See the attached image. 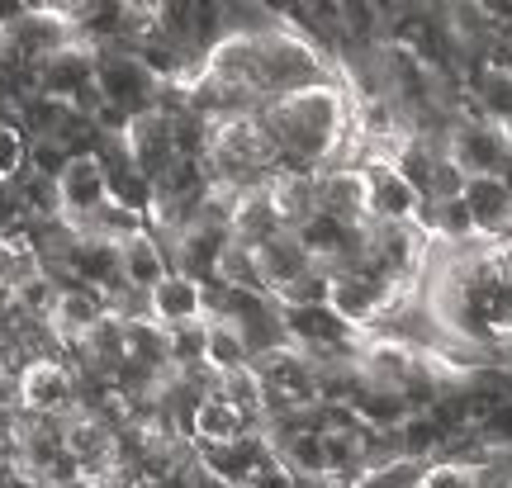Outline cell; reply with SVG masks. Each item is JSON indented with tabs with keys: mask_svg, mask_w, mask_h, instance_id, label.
Segmentation results:
<instances>
[{
	"mask_svg": "<svg viewBox=\"0 0 512 488\" xmlns=\"http://www.w3.org/2000/svg\"><path fill=\"white\" fill-rule=\"evenodd\" d=\"M256 114L280 147V171H328V166H337L347 133L356 128L342 86H313V91L285 95V100L261 105Z\"/></svg>",
	"mask_w": 512,
	"mask_h": 488,
	"instance_id": "1",
	"label": "cell"
},
{
	"mask_svg": "<svg viewBox=\"0 0 512 488\" xmlns=\"http://www.w3.org/2000/svg\"><path fill=\"white\" fill-rule=\"evenodd\" d=\"M162 76L143 62L138 48H124V43H100L95 48V91L110 109L138 119L147 109L162 105Z\"/></svg>",
	"mask_w": 512,
	"mask_h": 488,
	"instance_id": "2",
	"label": "cell"
},
{
	"mask_svg": "<svg viewBox=\"0 0 512 488\" xmlns=\"http://www.w3.org/2000/svg\"><path fill=\"white\" fill-rule=\"evenodd\" d=\"M446 157L475 181V176H503L512 162V138L508 128L484 119V114H470V119H451V133H446Z\"/></svg>",
	"mask_w": 512,
	"mask_h": 488,
	"instance_id": "3",
	"label": "cell"
},
{
	"mask_svg": "<svg viewBox=\"0 0 512 488\" xmlns=\"http://www.w3.org/2000/svg\"><path fill=\"white\" fill-rule=\"evenodd\" d=\"M408 285H394L384 275H370V271H347V275H332L328 285V308L342 318L347 327L356 332H370V327L384 323V313L399 304Z\"/></svg>",
	"mask_w": 512,
	"mask_h": 488,
	"instance_id": "4",
	"label": "cell"
},
{
	"mask_svg": "<svg viewBox=\"0 0 512 488\" xmlns=\"http://www.w3.org/2000/svg\"><path fill=\"white\" fill-rule=\"evenodd\" d=\"M57 204H62V223L72 233H86L95 218L110 209V181H105V162L86 152V157H72L57 176Z\"/></svg>",
	"mask_w": 512,
	"mask_h": 488,
	"instance_id": "5",
	"label": "cell"
},
{
	"mask_svg": "<svg viewBox=\"0 0 512 488\" xmlns=\"http://www.w3.org/2000/svg\"><path fill=\"white\" fill-rule=\"evenodd\" d=\"M15 403L29 417H62L76 408V380L72 370L53 356L43 361H24L15 375Z\"/></svg>",
	"mask_w": 512,
	"mask_h": 488,
	"instance_id": "6",
	"label": "cell"
},
{
	"mask_svg": "<svg viewBox=\"0 0 512 488\" xmlns=\"http://www.w3.org/2000/svg\"><path fill=\"white\" fill-rule=\"evenodd\" d=\"M34 81H38V95L62 100V105H76L86 91H95V48L76 38V43H67V48L53 53L48 62H38Z\"/></svg>",
	"mask_w": 512,
	"mask_h": 488,
	"instance_id": "7",
	"label": "cell"
},
{
	"mask_svg": "<svg viewBox=\"0 0 512 488\" xmlns=\"http://www.w3.org/2000/svg\"><path fill=\"white\" fill-rule=\"evenodd\" d=\"M318 214L337 218L347 228L370 223V185L361 166H328L318 171Z\"/></svg>",
	"mask_w": 512,
	"mask_h": 488,
	"instance_id": "8",
	"label": "cell"
},
{
	"mask_svg": "<svg viewBox=\"0 0 512 488\" xmlns=\"http://www.w3.org/2000/svg\"><path fill=\"white\" fill-rule=\"evenodd\" d=\"M124 147H128L133 166L143 171L147 181H157L166 166L176 162V124H171V114H166V109H147V114H138L124 133Z\"/></svg>",
	"mask_w": 512,
	"mask_h": 488,
	"instance_id": "9",
	"label": "cell"
},
{
	"mask_svg": "<svg viewBox=\"0 0 512 488\" xmlns=\"http://www.w3.org/2000/svg\"><path fill=\"white\" fill-rule=\"evenodd\" d=\"M465 209H470V223H475L479 237H489L494 247H508L512 242V190L498 176H475L465 181Z\"/></svg>",
	"mask_w": 512,
	"mask_h": 488,
	"instance_id": "10",
	"label": "cell"
},
{
	"mask_svg": "<svg viewBox=\"0 0 512 488\" xmlns=\"http://www.w3.org/2000/svg\"><path fill=\"white\" fill-rule=\"evenodd\" d=\"M147 318L162 327V332L209 318V308H204V285L190 280V275H181V271H171L157 290L147 294Z\"/></svg>",
	"mask_w": 512,
	"mask_h": 488,
	"instance_id": "11",
	"label": "cell"
},
{
	"mask_svg": "<svg viewBox=\"0 0 512 488\" xmlns=\"http://www.w3.org/2000/svg\"><path fill=\"white\" fill-rule=\"evenodd\" d=\"M110 318V308H105V294L95 290H62L57 294L53 313H48V332H53V342L62 346H81L86 337H91L95 327Z\"/></svg>",
	"mask_w": 512,
	"mask_h": 488,
	"instance_id": "12",
	"label": "cell"
},
{
	"mask_svg": "<svg viewBox=\"0 0 512 488\" xmlns=\"http://www.w3.org/2000/svg\"><path fill=\"white\" fill-rule=\"evenodd\" d=\"M366 185H370V223H413L418 218L422 195L403 181L389 162H366Z\"/></svg>",
	"mask_w": 512,
	"mask_h": 488,
	"instance_id": "13",
	"label": "cell"
},
{
	"mask_svg": "<svg viewBox=\"0 0 512 488\" xmlns=\"http://www.w3.org/2000/svg\"><path fill=\"white\" fill-rule=\"evenodd\" d=\"M271 209L285 233H299L313 214H318V171H280L266 181Z\"/></svg>",
	"mask_w": 512,
	"mask_h": 488,
	"instance_id": "14",
	"label": "cell"
},
{
	"mask_svg": "<svg viewBox=\"0 0 512 488\" xmlns=\"http://www.w3.org/2000/svg\"><path fill=\"white\" fill-rule=\"evenodd\" d=\"M119 266H124V285L128 290H138V294H152L166 275H171L162 242H157L152 228H143V233H133V237L119 242Z\"/></svg>",
	"mask_w": 512,
	"mask_h": 488,
	"instance_id": "15",
	"label": "cell"
},
{
	"mask_svg": "<svg viewBox=\"0 0 512 488\" xmlns=\"http://www.w3.org/2000/svg\"><path fill=\"white\" fill-rule=\"evenodd\" d=\"M256 266H261V280H266V294H271V299L285 290V285H294L299 275L313 271L309 252H304V242H299L294 233L266 237V242L256 247Z\"/></svg>",
	"mask_w": 512,
	"mask_h": 488,
	"instance_id": "16",
	"label": "cell"
},
{
	"mask_svg": "<svg viewBox=\"0 0 512 488\" xmlns=\"http://www.w3.org/2000/svg\"><path fill=\"white\" fill-rule=\"evenodd\" d=\"M190 432H195V446H233V441H242V436L256 432V427L247 422V413H238L223 394H214V398H200V403H195Z\"/></svg>",
	"mask_w": 512,
	"mask_h": 488,
	"instance_id": "17",
	"label": "cell"
},
{
	"mask_svg": "<svg viewBox=\"0 0 512 488\" xmlns=\"http://www.w3.org/2000/svg\"><path fill=\"white\" fill-rule=\"evenodd\" d=\"M214 280L223 290H247V294H266V280H261V266H256V247L228 237L219 252V266H214Z\"/></svg>",
	"mask_w": 512,
	"mask_h": 488,
	"instance_id": "18",
	"label": "cell"
},
{
	"mask_svg": "<svg viewBox=\"0 0 512 488\" xmlns=\"http://www.w3.org/2000/svg\"><path fill=\"white\" fill-rule=\"evenodd\" d=\"M209 365H214L219 375H233L242 365H252L247 346L238 342V332L228 323H219V318H209Z\"/></svg>",
	"mask_w": 512,
	"mask_h": 488,
	"instance_id": "19",
	"label": "cell"
},
{
	"mask_svg": "<svg viewBox=\"0 0 512 488\" xmlns=\"http://www.w3.org/2000/svg\"><path fill=\"white\" fill-rule=\"evenodd\" d=\"M29 171V143H24V128L0 124V185H15Z\"/></svg>",
	"mask_w": 512,
	"mask_h": 488,
	"instance_id": "20",
	"label": "cell"
},
{
	"mask_svg": "<svg viewBox=\"0 0 512 488\" xmlns=\"http://www.w3.org/2000/svg\"><path fill=\"white\" fill-rule=\"evenodd\" d=\"M252 488H294V474L285 470V465H280V460H266V465H261V470H256V479H252Z\"/></svg>",
	"mask_w": 512,
	"mask_h": 488,
	"instance_id": "21",
	"label": "cell"
},
{
	"mask_svg": "<svg viewBox=\"0 0 512 488\" xmlns=\"http://www.w3.org/2000/svg\"><path fill=\"white\" fill-rule=\"evenodd\" d=\"M228 488H252V484H228Z\"/></svg>",
	"mask_w": 512,
	"mask_h": 488,
	"instance_id": "22",
	"label": "cell"
}]
</instances>
